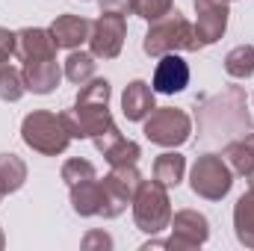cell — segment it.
<instances>
[{"label": "cell", "instance_id": "cell-27", "mask_svg": "<svg viewBox=\"0 0 254 251\" xmlns=\"http://www.w3.org/2000/svg\"><path fill=\"white\" fill-rule=\"evenodd\" d=\"M172 3H175V0H136V15L151 24V21L169 15V12H172Z\"/></svg>", "mask_w": 254, "mask_h": 251}, {"label": "cell", "instance_id": "cell-22", "mask_svg": "<svg viewBox=\"0 0 254 251\" xmlns=\"http://www.w3.org/2000/svg\"><path fill=\"white\" fill-rule=\"evenodd\" d=\"M222 157H225V163L231 166L234 175H243V178L254 175V151L249 148L246 139H234V142H228Z\"/></svg>", "mask_w": 254, "mask_h": 251}, {"label": "cell", "instance_id": "cell-1", "mask_svg": "<svg viewBox=\"0 0 254 251\" xmlns=\"http://www.w3.org/2000/svg\"><path fill=\"white\" fill-rule=\"evenodd\" d=\"M110 80L92 77L83 83L74 110L63 113V122L71 133V139H98L107 130H113V116H110Z\"/></svg>", "mask_w": 254, "mask_h": 251}, {"label": "cell", "instance_id": "cell-2", "mask_svg": "<svg viewBox=\"0 0 254 251\" xmlns=\"http://www.w3.org/2000/svg\"><path fill=\"white\" fill-rule=\"evenodd\" d=\"M198 130L204 139H222L231 133H252L254 125L246 113V92L240 86H228L222 95L204 101L198 107Z\"/></svg>", "mask_w": 254, "mask_h": 251}, {"label": "cell", "instance_id": "cell-29", "mask_svg": "<svg viewBox=\"0 0 254 251\" xmlns=\"http://www.w3.org/2000/svg\"><path fill=\"white\" fill-rule=\"evenodd\" d=\"M101 12H119V15H130L136 12V0H98Z\"/></svg>", "mask_w": 254, "mask_h": 251}, {"label": "cell", "instance_id": "cell-23", "mask_svg": "<svg viewBox=\"0 0 254 251\" xmlns=\"http://www.w3.org/2000/svg\"><path fill=\"white\" fill-rule=\"evenodd\" d=\"M225 71L237 80H249L254 74V45H240L225 57Z\"/></svg>", "mask_w": 254, "mask_h": 251}, {"label": "cell", "instance_id": "cell-11", "mask_svg": "<svg viewBox=\"0 0 254 251\" xmlns=\"http://www.w3.org/2000/svg\"><path fill=\"white\" fill-rule=\"evenodd\" d=\"M192 6H195V15H198L195 18V33H198L201 48L219 42L228 30V15H231L228 0H192Z\"/></svg>", "mask_w": 254, "mask_h": 251}, {"label": "cell", "instance_id": "cell-24", "mask_svg": "<svg viewBox=\"0 0 254 251\" xmlns=\"http://www.w3.org/2000/svg\"><path fill=\"white\" fill-rule=\"evenodd\" d=\"M65 77L77 86L89 83L95 77V57L92 54H83V51H71V57L65 60Z\"/></svg>", "mask_w": 254, "mask_h": 251}, {"label": "cell", "instance_id": "cell-25", "mask_svg": "<svg viewBox=\"0 0 254 251\" xmlns=\"http://www.w3.org/2000/svg\"><path fill=\"white\" fill-rule=\"evenodd\" d=\"M24 92H27L24 74H21L18 68H12V65H3V68H0V101L15 104V101H21Z\"/></svg>", "mask_w": 254, "mask_h": 251}, {"label": "cell", "instance_id": "cell-15", "mask_svg": "<svg viewBox=\"0 0 254 251\" xmlns=\"http://www.w3.org/2000/svg\"><path fill=\"white\" fill-rule=\"evenodd\" d=\"M89 33H92V21L83 15H60L51 24V36H54L57 48H68V51L89 42Z\"/></svg>", "mask_w": 254, "mask_h": 251}, {"label": "cell", "instance_id": "cell-20", "mask_svg": "<svg viewBox=\"0 0 254 251\" xmlns=\"http://www.w3.org/2000/svg\"><path fill=\"white\" fill-rule=\"evenodd\" d=\"M184 172H187V157H181L178 151H166L154 163V181L163 184L166 189L178 187L184 181Z\"/></svg>", "mask_w": 254, "mask_h": 251}, {"label": "cell", "instance_id": "cell-6", "mask_svg": "<svg viewBox=\"0 0 254 251\" xmlns=\"http://www.w3.org/2000/svg\"><path fill=\"white\" fill-rule=\"evenodd\" d=\"M190 187L195 195L207 198V201H222L231 187H234V172L225 163V157L219 154H201L192 166Z\"/></svg>", "mask_w": 254, "mask_h": 251}, {"label": "cell", "instance_id": "cell-4", "mask_svg": "<svg viewBox=\"0 0 254 251\" xmlns=\"http://www.w3.org/2000/svg\"><path fill=\"white\" fill-rule=\"evenodd\" d=\"M21 139L33 151H39L45 157H57V154H63L65 148H68L71 133L65 127L63 116L48 113V110H36V113H30L21 122Z\"/></svg>", "mask_w": 254, "mask_h": 251}, {"label": "cell", "instance_id": "cell-28", "mask_svg": "<svg viewBox=\"0 0 254 251\" xmlns=\"http://www.w3.org/2000/svg\"><path fill=\"white\" fill-rule=\"evenodd\" d=\"M15 48H18V33L0 27V68L9 65V57L15 54Z\"/></svg>", "mask_w": 254, "mask_h": 251}, {"label": "cell", "instance_id": "cell-26", "mask_svg": "<svg viewBox=\"0 0 254 251\" xmlns=\"http://www.w3.org/2000/svg\"><path fill=\"white\" fill-rule=\"evenodd\" d=\"M92 178H98V172H95V166L89 163V160H80V157H74V160H65L63 166V181L68 187H74V184H83V181H92Z\"/></svg>", "mask_w": 254, "mask_h": 251}, {"label": "cell", "instance_id": "cell-12", "mask_svg": "<svg viewBox=\"0 0 254 251\" xmlns=\"http://www.w3.org/2000/svg\"><path fill=\"white\" fill-rule=\"evenodd\" d=\"M21 63H39V60H57V42L51 30L42 27H24L18 30V48H15Z\"/></svg>", "mask_w": 254, "mask_h": 251}, {"label": "cell", "instance_id": "cell-9", "mask_svg": "<svg viewBox=\"0 0 254 251\" xmlns=\"http://www.w3.org/2000/svg\"><path fill=\"white\" fill-rule=\"evenodd\" d=\"M127 36V18L119 12H101L98 21H92V33H89V48L92 57L101 60H116L122 54Z\"/></svg>", "mask_w": 254, "mask_h": 251}, {"label": "cell", "instance_id": "cell-3", "mask_svg": "<svg viewBox=\"0 0 254 251\" xmlns=\"http://www.w3.org/2000/svg\"><path fill=\"white\" fill-rule=\"evenodd\" d=\"M142 51L148 57H166V54H181V51H201V42H198L195 27L178 9H172L169 15L151 21L142 39Z\"/></svg>", "mask_w": 254, "mask_h": 251}, {"label": "cell", "instance_id": "cell-21", "mask_svg": "<svg viewBox=\"0 0 254 251\" xmlns=\"http://www.w3.org/2000/svg\"><path fill=\"white\" fill-rule=\"evenodd\" d=\"M27 181V163L18 154H0V195L18 192Z\"/></svg>", "mask_w": 254, "mask_h": 251}, {"label": "cell", "instance_id": "cell-16", "mask_svg": "<svg viewBox=\"0 0 254 251\" xmlns=\"http://www.w3.org/2000/svg\"><path fill=\"white\" fill-rule=\"evenodd\" d=\"M21 74H24V86H27V92H33V95H48V92H54V89L60 86V77H63V71H60V63H57V60L24 63Z\"/></svg>", "mask_w": 254, "mask_h": 251}, {"label": "cell", "instance_id": "cell-32", "mask_svg": "<svg viewBox=\"0 0 254 251\" xmlns=\"http://www.w3.org/2000/svg\"><path fill=\"white\" fill-rule=\"evenodd\" d=\"M249 184H252V187H254V175H249Z\"/></svg>", "mask_w": 254, "mask_h": 251}, {"label": "cell", "instance_id": "cell-19", "mask_svg": "<svg viewBox=\"0 0 254 251\" xmlns=\"http://www.w3.org/2000/svg\"><path fill=\"white\" fill-rule=\"evenodd\" d=\"M234 231L246 249H254V187L243 192L234 207Z\"/></svg>", "mask_w": 254, "mask_h": 251}, {"label": "cell", "instance_id": "cell-10", "mask_svg": "<svg viewBox=\"0 0 254 251\" xmlns=\"http://www.w3.org/2000/svg\"><path fill=\"white\" fill-rule=\"evenodd\" d=\"M169 249H201L210 240V222L198 210H178L169 222Z\"/></svg>", "mask_w": 254, "mask_h": 251}, {"label": "cell", "instance_id": "cell-18", "mask_svg": "<svg viewBox=\"0 0 254 251\" xmlns=\"http://www.w3.org/2000/svg\"><path fill=\"white\" fill-rule=\"evenodd\" d=\"M68 189H71V207H74L77 216H101V210H104V187H101L98 178L74 184Z\"/></svg>", "mask_w": 254, "mask_h": 251}, {"label": "cell", "instance_id": "cell-14", "mask_svg": "<svg viewBox=\"0 0 254 251\" xmlns=\"http://www.w3.org/2000/svg\"><path fill=\"white\" fill-rule=\"evenodd\" d=\"M95 142V148L104 154V160L116 169V166H136V160L142 157V148L136 145V142H130L125 139L122 133H119V127H113V130H107L104 136H98V139H92Z\"/></svg>", "mask_w": 254, "mask_h": 251}, {"label": "cell", "instance_id": "cell-33", "mask_svg": "<svg viewBox=\"0 0 254 251\" xmlns=\"http://www.w3.org/2000/svg\"><path fill=\"white\" fill-rule=\"evenodd\" d=\"M0 198H3V195H0Z\"/></svg>", "mask_w": 254, "mask_h": 251}, {"label": "cell", "instance_id": "cell-8", "mask_svg": "<svg viewBox=\"0 0 254 251\" xmlns=\"http://www.w3.org/2000/svg\"><path fill=\"white\" fill-rule=\"evenodd\" d=\"M142 184V175L136 172V166H116L104 181V210L101 216L104 219H116L127 210V204H133V195Z\"/></svg>", "mask_w": 254, "mask_h": 251}, {"label": "cell", "instance_id": "cell-13", "mask_svg": "<svg viewBox=\"0 0 254 251\" xmlns=\"http://www.w3.org/2000/svg\"><path fill=\"white\" fill-rule=\"evenodd\" d=\"M187 86H190V65L184 63L178 54H166V57H160L151 89L160 92V95H175V92H184Z\"/></svg>", "mask_w": 254, "mask_h": 251}, {"label": "cell", "instance_id": "cell-17", "mask_svg": "<svg viewBox=\"0 0 254 251\" xmlns=\"http://www.w3.org/2000/svg\"><path fill=\"white\" fill-rule=\"evenodd\" d=\"M157 110L154 104V89L145 80H133L122 95V113L127 122H145L151 113Z\"/></svg>", "mask_w": 254, "mask_h": 251}, {"label": "cell", "instance_id": "cell-31", "mask_svg": "<svg viewBox=\"0 0 254 251\" xmlns=\"http://www.w3.org/2000/svg\"><path fill=\"white\" fill-rule=\"evenodd\" d=\"M3 243H6V240H3V231H0V249H3Z\"/></svg>", "mask_w": 254, "mask_h": 251}, {"label": "cell", "instance_id": "cell-30", "mask_svg": "<svg viewBox=\"0 0 254 251\" xmlns=\"http://www.w3.org/2000/svg\"><path fill=\"white\" fill-rule=\"evenodd\" d=\"M95 246H101V249H113V237L104 234V231H92V234H86L83 249H95Z\"/></svg>", "mask_w": 254, "mask_h": 251}, {"label": "cell", "instance_id": "cell-7", "mask_svg": "<svg viewBox=\"0 0 254 251\" xmlns=\"http://www.w3.org/2000/svg\"><path fill=\"white\" fill-rule=\"evenodd\" d=\"M192 136L190 116L178 107H160L145 119V139L160 148H178Z\"/></svg>", "mask_w": 254, "mask_h": 251}, {"label": "cell", "instance_id": "cell-5", "mask_svg": "<svg viewBox=\"0 0 254 251\" xmlns=\"http://www.w3.org/2000/svg\"><path fill=\"white\" fill-rule=\"evenodd\" d=\"M133 222L142 234L154 237L169 228L172 222V201L163 184L157 181H142L133 195Z\"/></svg>", "mask_w": 254, "mask_h": 251}, {"label": "cell", "instance_id": "cell-34", "mask_svg": "<svg viewBox=\"0 0 254 251\" xmlns=\"http://www.w3.org/2000/svg\"><path fill=\"white\" fill-rule=\"evenodd\" d=\"M228 3H231V0H228Z\"/></svg>", "mask_w": 254, "mask_h": 251}]
</instances>
